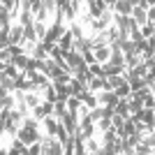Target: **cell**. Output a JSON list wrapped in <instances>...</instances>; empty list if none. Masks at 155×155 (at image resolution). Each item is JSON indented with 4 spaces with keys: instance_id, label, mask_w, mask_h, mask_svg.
Wrapping results in <instances>:
<instances>
[{
    "instance_id": "obj_13",
    "label": "cell",
    "mask_w": 155,
    "mask_h": 155,
    "mask_svg": "<svg viewBox=\"0 0 155 155\" xmlns=\"http://www.w3.org/2000/svg\"><path fill=\"white\" fill-rule=\"evenodd\" d=\"M65 107H67V111L79 114V109H81L84 104H81V100H79V97H67V100H65Z\"/></svg>"
},
{
    "instance_id": "obj_11",
    "label": "cell",
    "mask_w": 155,
    "mask_h": 155,
    "mask_svg": "<svg viewBox=\"0 0 155 155\" xmlns=\"http://www.w3.org/2000/svg\"><path fill=\"white\" fill-rule=\"evenodd\" d=\"M84 146H86V153H97V150L102 148V141L95 139V137H91V139H86V141H84Z\"/></svg>"
},
{
    "instance_id": "obj_9",
    "label": "cell",
    "mask_w": 155,
    "mask_h": 155,
    "mask_svg": "<svg viewBox=\"0 0 155 155\" xmlns=\"http://www.w3.org/2000/svg\"><path fill=\"white\" fill-rule=\"evenodd\" d=\"M81 91H86V86L81 84L79 79H72L70 84H67V95H70V97H77Z\"/></svg>"
},
{
    "instance_id": "obj_2",
    "label": "cell",
    "mask_w": 155,
    "mask_h": 155,
    "mask_svg": "<svg viewBox=\"0 0 155 155\" xmlns=\"http://www.w3.org/2000/svg\"><path fill=\"white\" fill-rule=\"evenodd\" d=\"M109 49H111V53H109V60H107V63L116 65V67H125V56H123V51L118 49V44H109Z\"/></svg>"
},
{
    "instance_id": "obj_22",
    "label": "cell",
    "mask_w": 155,
    "mask_h": 155,
    "mask_svg": "<svg viewBox=\"0 0 155 155\" xmlns=\"http://www.w3.org/2000/svg\"><path fill=\"white\" fill-rule=\"evenodd\" d=\"M153 5H155V0H137V7H143V9H148Z\"/></svg>"
},
{
    "instance_id": "obj_20",
    "label": "cell",
    "mask_w": 155,
    "mask_h": 155,
    "mask_svg": "<svg viewBox=\"0 0 155 155\" xmlns=\"http://www.w3.org/2000/svg\"><path fill=\"white\" fill-rule=\"evenodd\" d=\"M134 155H153V148L143 146V143H137L134 146Z\"/></svg>"
},
{
    "instance_id": "obj_18",
    "label": "cell",
    "mask_w": 155,
    "mask_h": 155,
    "mask_svg": "<svg viewBox=\"0 0 155 155\" xmlns=\"http://www.w3.org/2000/svg\"><path fill=\"white\" fill-rule=\"evenodd\" d=\"M26 155H42V143H39V141L30 143V146L26 148Z\"/></svg>"
},
{
    "instance_id": "obj_10",
    "label": "cell",
    "mask_w": 155,
    "mask_h": 155,
    "mask_svg": "<svg viewBox=\"0 0 155 155\" xmlns=\"http://www.w3.org/2000/svg\"><path fill=\"white\" fill-rule=\"evenodd\" d=\"M0 88L7 91V93H14V91H16V88H14V79L7 77L5 72H0Z\"/></svg>"
},
{
    "instance_id": "obj_15",
    "label": "cell",
    "mask_w": 155,
    "mask_h": 155,
    "mask_svg": "<svg viewBox=\"0 0 155 155\" xmlns=\"http://www.w3.org/2000/svg\"><path fill=\"white\" fill-rule=\"evenodd\" d=\"M32 26H35V39H37V42H42V39H44V35H46V26H49V23H37V21H35Z\"/></svg>"
},
{
    "instance_id": "obj_5",
    "label": "cell",
    "mask_w": 155,
    "mask_h": 155,
    "mask_svg": "<svg viewBox=\"0 0 155 155\" xmlns=\"http://www.w3.org/2000/svg\"><path fill=\"white\" fill-rule=\"evenodd\" d=\"M111 12L120 14V16H130V12H132V2H130V0H116V5H114Z\"/></svg>"
},
{
    "instance_id": "obj_4",
    "label": "cell",
    "mask_w": 155,
    "mask_h": 155,
    "mask_svg": "<svg viewBox=\"0 0 155 155\" xmlns=\"http://www.w3.org/2000/svg\"><path fill=\"white\" fill-rule=\"evenodd\" d=\"M77 97L81 100V104H84V107H86L88 111H91V109H95V107H97V95H95V93H91V91H81Z\"/></svg>"
},
{
    "instance_id": "obj_3",
    "label": "cell",
    "mask_w": 155,
    "mask_h": 155,
    "mask_svg": "<svg viewBox=\"0 0 155 155\" xmlns=\"http://www.w3.org/2000/svg\"><path fill=\"white\" fill-rule=\"evenodd\" d=\"M72 44H74V37H72V32L65 28V32L60 35V39L56 42V46H58L63 53H67V51H72Z\"/></svg>"
},
{
    "instance_id": "obj_12",
    "label": "cell",
    "mask_w": 155,
    "mask_h": 155,
    "mask_svg": "<svg viewBox=\"0 0 155 155\" xmlns=\"http://www.w3.org/2000/svg\"><path fill=\"white\" fill-rule=\"evenodd\" d=\"M42 95H44L42 100H44V102H49V104H53L56 100H58V95H56V91H53V86H51V84L46 86V88H42Z\"/></svg>"
},
{
    "instance_id": "obj_16",
    "label": "cell",
    "mask_w": 155,
    "mask_h": 155,
    "mask_svg": "<svg viewBox=\"0 0 155 155\" xmlns=\"http://www.w3.org/2000/svg\"><path fill=\"white\" fill-rule=\"evenodd\" d=\"M139 32H141L143 39H150L153 32H155V28H153V23H143V26H139Z\"/></svg>"
},
{
    "instance_id": "obj_19",
    "label": "cell",
    "mask_w": 155,
    "mask_h": 155,
    "mask_svg": "<svg viewBox=\"0 0 155 155\" xmlns=\"http://www.w3.org/2000/svg\"><path fill=\"white\" fill-rule=\"evenodd\" d=\"M123 123H125V116H118V114H111V127L120 130V127H123Z\"/></svg>"
},
{
    "instance_id": "obj_23",
    "label": "cell",
    "mask_w": 155,
    "mask_h": 155,
    "mask_svg": "<svg viewBox=\"0 0 155 155\" xmlns=\"http://www.w3.org/2000/svg\"><path fill=\"white\" fill-rule=\"evenodd\" d=\"M70 0H53V5H56V9H63L65 5H67Z\"/></svg>"
},
{
    "instance_id": "obj_8",
    "label": "cell",
    "mask_w": 155,
    "mask_h": 155,
    "mask_svg": "<svg viewBox=\"0 0 155 155\" xmlns=\"http://www.w3.org/2000/svg\"><path fill=\"white\" fill-rule=\"evenodd\" d=\"M23 100H26V107H28V109H35V107L42 102V95L35 93V91H28V93H23Z\"/></svg>"
},
{
    "instance_id": "obj_7",
    "label": "cell",
    "mask_w": 155,
    "mask_h": 155,
    "mask_svg": "<svg viewBox=\"0 0 155 155\" xmlns=\"http://www.w3.org/2000/svg\"><path fill=\"white\" fill-rule=\"evenodd\" d=\"M42 125H44V132H46V137H56V127H58V118H53V116H46L44 120H42Z\"/></svg>"
},
{
    "instance_id": "obj_6",
    "label": "cell",
    "mask_w": 155,
    "mask_h": 155,
    "mask_svg": "<svg viewBox=\"0 0 155 155\" xmlns=\"http://www.w3.org/2000/svg\"><path fill=\"white\" fill-rule=\"evenodd\" d=\"M109 53H111L109 46H97V49H93V58H95V63L104 65L107 60H109Z\"/></svg>"
},
{
    "instance_id": "obj_1",
    "label": "cell",
    "mask_w": 155,
    "mask_h": 155,
    "mask_svg": "<svg viewBox=\"0 0 155 155\" xmlns=\"http://www.w3.org/2000/svg\"><path fill=\"white\" fill-rule=\"evenodd\" d=\"M39 130H32V127H23L21 125L19 130H16V139H19L21 143H26V146H30V143H35V141H39Z\"/></svg>"
},
{
    "instance_id": "obj_14",
    "label": "cell",
    "mask_w": 155,
    "mask_h": 155,
    "mask_svg": "<svg viewBox=\"0 0 155 155\" xmlns=\"http://www.w3.org/2000/svg\"><path fill=\"white\" fill-rule=\"evenodd\" d=\"M114 93H116V97H118V100H127V97H130V93H132V91H130L127 81H125V84H120L118 88H114Z\"/></svg>"
},
{
    "instance_id": "obj_17",
    "label": "cell",
    "mask_w": 155,
    "mask_h": 155,
    "mask_svg": "<svg viewBox=\"0 0 155 155\" xmlns=\"http://www.w3.org/2000/svg\"><path fill=\"white\" fill-rule=\"evenodd\" d=\"M88 74H91V77H104L102 65H100V63H91V65H88Z\"/></svg>"
},
{
    "instance_id": "obj_21",
    "label": "cell",
    "mask_w": 155,
    "mask_h": 155,
    "mask_svg": "<svg viewBox=\"0 0 155 155\" xmlns=\"http://www.w3.org/2000/svg\"><path fill=\"white\" fill-rule=\"evenodd\" d=\"M42 7L51 14V19H53V14H56V5H53V0H42Z\"/></svg>"
}]
</instances>
